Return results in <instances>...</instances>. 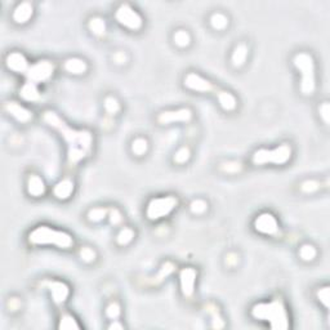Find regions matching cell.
<instances>
[{
  "label": "cell",
  "mask_w": 330,
  "mask_h": 330,
  "mask_svg": "<svg viewBox=\"0 0 330 330\" xmlns=\"http://www.w3.org/2000/svg\"><path fill=\"white\" fill-rule=\"evenodd\" d=\"M4 110L8 112L16 121L21 124H27L32 120V111H30L29 108L25 107L24 105H21L17 101H7L4 103Z\"/></svg>",
  "instance_id": "obj_15"
},
{
  "label": "cell",
  "mask_w": 330,
  "mask_h": 330,
  "mask_svg": "<svg viewBox=\"0 0 330 330\" xmlns=\"http://www.w3.org/2000/svg\"><path fill=\"white\" fill-rule=\"evenodd\" d=\"M75 191V182L71 178H63L53 186V196L57 200H69Z\"/></svg>",
  "instance_id": "obj_17"
},
{
  "label": "cell",
  "mask_w": 330,
  "mask_h": 330,
  "mask_svg": "<svg viewBox=\"0 0 330 330\" xmlns=\"http://www.w3.org/2000/svg\"><path fill=\"white\" fill-rule=\"evenodd\" d=\"M112 59H114V62L116 64H125L126 61H128V57H126V54L124 52H121V50H119V52H116L114 54V57H112Z\"/></svg>",
  "instance_id": "obj_42"
},
{
  "label": "cell",
  "mask_w": 330,
  "mask_h": 330,
  "mask_svg": "<svg viewBox=\"0 0 330 330\" xmlns=\"http://www.w3.org/2000/svg\"><path fill=\"white\" fill-rule=\"evenodd\" d=\"M108 218H110L111 225L114 226H117L123 222V216H121L120 211L119 209H116V208H112V209L108 211Z\"/></svg>",
  "instance_id": "obj_41"
},
{
  "label": "cell",
  "mask_w": 330,
  "mask_h": 330,
  "mask_svg": "<svg viewBox=\"0 0 330 330\" xmlns=\"http://www.w3.org/2000/svg\"><path fill=\"white\" fill-rule=\"evenodd\" d=\"M179 200L174 195L159 196L154 197L147 203L146 207V218L151 222H158L160 219L167 218L177 209Z\"/></svg>",
  "instance_id": "obj_6"
},
{
  "label": "cell",
  "mask_w": 330,
  "mask_h": 330,
  "mask_svg": "<svg viewBox=\"0 0 330 330\" xmlns=\"http://www.w3.org/2000/svg\"><path fill=\"white\" fill-rule=\"evenodd\" d=\"M34 12H35V8L31 2H22L13 9L12 18L17 25H25L31 21V18L34 17Z\"/></svg>",
  "instance_id": "obj_16"
},
{
  "label": "cell",
  "mask_w": 330,
  "mask_h": 330,
  "mask_svg": "<svg viewBox=\"0 0 330 330\" xmlns=\"http://www.w3.org/2000/svg\"><path fill=\"white\" fill-rule=\"evenodd\" d=\"M108 329L110 330H123L124 329V325L121 324V322H119V320H112V322L110 325H108Z\"/></svg>",
  "instance_id": "obj_45"
},
{
  "label": "cell",
  "mask_w": 330,
  "mask_h": 330,
  "mask_svg": "<svg viewBox=\"0 0 330 330\" xmlns=\"http://www.w3.org/2000/svg\"><path fill=\"white\" fill-rule=\"evenodd\" d=\"M250 315L254 320L267 322L274 330H285L290 326L289 313L281 298L255 303L251 307Z\"/></svg>",
  "instance_id": "obj_2"
},
{
  "label": "cell",
  "mask_w": 330,
  "mask_h": 330,
  "mask_svg": "<svg viewBox=\"0 0 330 330\" xmlns=\"http://www.w3.org/2000/svg\"><path fill=\"white\" fill-rule=\"evenodd\" d=\"M44 123L57 130L68 146V165L76 167L85 160L93 150V135L87 129L71 128L57 112L48 110L43 114Z\"/></svg>",
  "instance_id": "obj_1"
},
{
  "label": "cell",
  "mask_w": 330,
  "mask_h": 330,
  "mask_svg": "<svg viewBox=\"0 0 330 330\" xmlns=\"http://www.w3.org/2000/svg\"><path fill=\"white\" fill-rule=\"evenodd\" d=\"M108 217V209L103 207H96L92 208L91 211L88 212L87 219L91 223H100L102 222L103 219Z\"/></svg>",
  "instance_id": "obj_27"
},
{
  "label": "cell",
  "mask_w": 330,
  "mask_h": 330,
  "mask_svg": "<svg viewBox=\"0 0 330 330\" xmlns=\"http://www.w3.org/2000/svg\"><path fill=\"white\" fill-rule=\"evenodd\" d=\"M21 307V301L18 298H11L8 301L9 311H17Z\"/></svg>",
  "instance_id": "obj_44"
},
{
  "label": "cell",
  "mask_w": 330,
  "mask_h": 330,
  "mask_svg": "<svg viewBox=\"0 0 330 330\" xmlns=\"http://www.w3.org/2000/svg\"><path fill=\"white\" fill-rule=\"evenodd\" d=\"M103 107H105V111L107 112L108 115L115 116V115L119 114L120 111V102L117 101L116 97L107 96L105 98V101H103Z\"/></svg>",
  "instance_id": "obj_32"
},
{
  "label": "cell",
  "mask_w": 330,
  "mask_h": 330,
  "mask_svg": "<svg viewBox=\"0 0 330 330\" xmlns=\"http://www.w3.org/2000/svg\"><path fill=\"white\" fill-rule=\"evenodd\" d=\"M293 64L301 75V93L306 97L313 96L316 91V64L312 54L307 52L297 53L293 58Z\"/></svg>",
  "instance_id": "obj_4"
},
{
  "label": "cell",
  "mask_w": 330,
  "mask_h": 330,
  "mask_svg": "<svg viewBox=\"0 0 330 330\" xmlns=\"http://www.w3.org/2000/svg\"><path fill=\"white\" fill-rule=\"evenodd\" d=\"M241 169H243V165L237 161H227V163L221 164V170L225 173H230V174L239 173Z\"/></svg>",
  "instance_id": "obj_37"
},
{
  "label": "cell",
  "mask_w": 330,
  "mask_h": 330,
  "mask_svg": "<svg viewBox=\"0 0 330 330\" xmlns=\"http://www.w3.org/2000/svg\"><path fill=\"white\" fill-rule=\"evenodd\" d=\"M63 69L66 73L71 75L80 76L84 75L88 71V63L85 59L79 58V57H71L63 62Z\"/></svg>",
  "instance_id": "obj_19"
},
{
  "label": "cell",
  "mask_w": 330,
  "mask_h": 330,
  "mask_svg": "<svg viewBox=\"0 0 330 330\" xmlns=\"http://www.w3.org/2000/svg\"><path fill=\"white\" fill-rule=\"evenodd\" d=\"M317 295V299L320 301V303H322V306L325 308L329 307V298H330V293H329V287H322L317 290L316 293Z\"/></svg>",
  "instance_id": "obj_39"
},
{
  "label": "cell",
  "mask_w": 330,
  "mask_h": 330,
  "mask_svg": "<svg viewBox=\"0 0 330 330\" xmlns=\"http://www.w3.org/2000/svg\"><path fill=\"white\" fill-rule=\"evenodd\" d=\"M217 100H218L221 108L227 112L234 111L235 108L237 107L236 97L228 91H219L218 93H217Z\"/></svg>",
  "instance_id": "obj_22"
},
{
  "label": "cell",
  "mask_w": 330,
  "mask_h": 330,
  "mask_svg": "<svg viewBox=\"0 0 330 330\" xmlns=\"http://www.w3.org/2000/svg\"><path fill=\"white\" fill-rule=\"evenodd\" d=\"M105 313L106 317L110 318L111 321L112 320H117V318L120 317V313H121V307H120V304L117 303L116 301L110 302V303L107 304V307H106Z\"/></svg>",
  "instance_id": "obj_34"
},
{
  "label": "cell",
  "mask_w": 330,
  "mask_h": 330,
  "mask_svg": "<svg viewBox=\"0 0 330 330\" xmlns=\"http://www.w3.org/2000/svg\"><path fill=\"white\" fill-rule=\"evenodd\" d=\"M253 227L258 234L265 236H278L280 234V225L274 214L269 212H263L255 217Z\"/></svg>",
  "instance_id": "obj_9"
},
{
  "label": "cell",
  "mask_w": 330,
  "mask_h": 330,
  "mask_svg": "<svg viewBox=\"0 0 330 330\" xmlns=\"http://www.w3.org/2000/svg\"><path fill=\"white\" fill-rule=\"evenodd\" d=\"M175 270V265L172 262H165L161 266V269L159 270L158 275L156 276H154V278H151V280H149V284L150 285H159L160 283H163L165 279L169 276L170 274H173V271Z\"/></svg>",
  "instance_id": "obj_25"
},
{
  "label": "cell",
  "mask_w": 330,
  "mask_h": 330,
  "mask_svg": "<svg viewBox=\"0 0 330 330\" xmlns=\"http://www.w3.org/2000/svg\"><path fill=\"white\" fill-rule=\"evenodd\" d=\"M80 259L84 263H93L97 259V253L91 246H83L79 251Z\"/></svg>",
  "instance_id": "obj_35"
},
{
  "label": "cell",
  "mask_w": 330,
  "mask_h": 330,
  "mask_svg": "<svg viewBox=\"0 0 330 330\" xmlns=\"http://www.w3.org/2000/svg\"><path fill=\"white\" fill-rule=\"evenodd\" d=\"M27 240L31 245H54L59 249H70L75 244L74 237L69 232L45 225L38 226L30 231Z\"/></svg>",
  "instance_id": "obj_3"
},
{
  "label": "cell",
  "mask_w": 330,
  "mask_h": 330,
  "mask_svg": "<svg viewBox=\"0 0 330 330\" xmlns=\"http://www.w3.org/2000/svg\"><path fill=\"white\" fill-rule=\"evenodd\" d=\"M320 188V183L315 179H306L304 182L301 183V190L304 193H312Z\"/></svg>",
  "instance_id": "obj_38"
},
{
  "label": "cell",
  "mask_w": 330,
  "mask_h": 330,
  "mask_svg": "<svg viewBox=\"0 0 330 330\" xmlns=\"http://www.w3.org/2000/svg\"><path fill=\"white\" fill-rule=\"evenodd\" d=\"M88 29L94 36H98V38L105 36L106 32H107V25H106L105 18L100 17V16L92 17L88 22Z\"/></svg>",
  "instance_id": "obj_23"
},
{
  "label": "cell",
  "mask_w": 330,
  "mask_h": 330,
  "mask_svg": "<svg viewBox=\"0 0 330 330\" xmlns=\"http://www.w3.org/2000/svg\"><path fill=\"white\" fill-rule=\"evenodd\" d=\"M190 211H191V213L196 214V216L204 214L205 212L208 211V203L205 202L204 199L192 200L190 204Z\"/></svg>",
  "instance_id": "obj_36"
},
{
  "label": "cell",
  "mask_w": 330,
  "mask_h": 330,
  "mask_svg": "<svg viewBox=\"0 0 330 330\" xmlns=\"http://www.w3.org/2000/svg\"><path fill=\"white\" fill-rule=\"evenodd\" d=\"M249 56V47L245 43H240L235 47L234 52L231 54V62L235 69L243 68L246 63V59Z\"/></svg>",
  "instance_id": "obj_21"
},
{
  "label": "cell",
  "mask_w": 330,
  "mask_h": 330,
  "mask_svg": "<svg viewBox=\"0 0 330 330\" xmlns=\"http://www.w3.org/2000/svg\"><path fill=\"white\" fill-rule=\"evenodd\" d=\"M173 41L177 47L179 48H187L191 44L192 39H191L190 32L187 31V30L179 29L173 34Z\"/></svg>",
  "instance_id": "obj_28"
},
{
  "label": "cell",
  "mask_w": 330,
  "mask_h": 330,
  "mask_svg": "<svg viewBox=\"0 0 330 330\" xmlns=\"http://www.w3.org/2000/svg\"><path fill=\"white\" fill-rule=\"evenodd\" d=\"M237 262H239V255H237L236 253H228V254L226 255V265H227L228 267H235L237 265Z\"/></svg>",
  "instance_id": "obj_43"
},
{
  "label": "cell",
  "mask_w": 330,
  "mask_h": 330,
  "mask_svg": "<svg viewBox=\"0 0 330 330\" xmlns=\"http://www.w3.org/2000/svg\"><path fill=\"white\" fill-rule=\"evenodd\" d=\"M183 84L187 89L197 93H209L214 89L213 84L208 79L196 73H188L183 79Z\"/></svg>",
  "instance_id": "obj_12"
},
{
  "label": "cell",
  "mask_w": 330,
  "mask_h": 330,
  "mask_svg": "<svg viewBox=\"0 0 330 330\" xmlns=\"http://www.w3.org/2000/svg\"><path fill=\"white\" fill-rule=\"evenodd\" d=\"M293 156V149L290 145L281 144L275 149H258L251 156V163L254 165H284L290 161Z\"/></svg>",
  "instance_id": "obj_5"
},
{
  "label": "cell",
  "mask_w": 330,
  "mask_h": 330,
  "mask_svg": "<svg viewBox=\"0 0 330 330\" xmlns=\"http://www.w3.org/2000/svg\"><path fill=\"white\" fill-rule=\"evenodd\" d=\"M298 255L304 262H312L316 258V255H317V250H316V248L312 244H303L299 248Z\"/></svg>",
  "instance_id": "obj_31"
},
{
  "label": "cell",
  "mask_w": 330,
  "mask_h": 330,
  "mask_svg": "<svg viewBox=\"0 0 330 330\" xmlns=\"http://www.w3.org/2000/svg\"><path fill=\"white\" fill-rule=\"evenodd\" d=\"M318 114H320V117L322 119V121H324L326 125H329L330 123V105L329 102H322L321 105L318 106Z\"/></svg>",
  "instance_id": "obj_40"
},
{
  "label": "cell",
  "mask_w": 330,
  "mask_h": 330,
  "mask_svg": "<svg viewBox=\"0 0 330 330\" xmlns=\"http://www.w3.org/2000/svg\"><path fill=\"white\" fill-rule=\"evenodd\" d=\"M209 24H211L212 29L216 30V31H223L228 27L230 18L222 12H214L209 18Z\"/></svg>",
  "instance_id": "obj_24"
},
{
  "label": "cell",
  "mask_w": 330,
  "mask_h": 330,
  "mask_svg": "<svg viewBox=\"0 0 330 330\" xmlns=\"http://www.w3.org/2000/svg\"><path fill=\"white\" fill-rule=\"evenodd\" d=\"M26 190L27 193L32 197H40V196H44V193L47 191V184H45V182L40 175L31 173L27 177Z\"/></svg>",
  "instance_id": "obj_18"
},
{
  "label": "cell",
  "mask_w": 330,
  "mask_h": 330,
  "mask_svg": "<svg viewBox=\"0 0 330 330\" xmlns=\"http://www.w3.org/2000/svg\"><path fill=\"white\" fill-rule=\"evenodd\" d=\"M115 20L117 24L124 29L130 31H140L144 27V18L140 15L137 9L133 8L130 4H120L115 11Z\"/></svg>",
  "instance_id": "obj_7"
},
{
  "label": "cell",
  "mask_w": 330,
  "mask_h": 330,
  "mask_svg": "<svg viewBox=\"0 0 330 330\" xmlns=\"http://www.w3.org/2000/svg\"><path fill=\"white\" fill-rule=\"evenodd\" d=\"M44 287H47L49 290L52 301L57 304V306H62L66 303V301L70 297V287L64 281L61 280H47L43 283Z\"/></svg>",
  "instance_id": "obj_10"
},
{
  "label": "cell",
  "mask_w": 330,
  "mask_h": 330,
  "mask_svg": "<svg viewBox=\"0 0 330 330\" xmlns=\"http://www.w3.org/2000/svg\"><path fill=\"white\" fill-rule=\"evenodd\" d=\"M196 279H197V271L193 267H184L179 272L181 292L184 298H191L193 295Z\"/></svg>",
  "instance_id": "obj_13"
},
{
  "label": "cell",
  "mask_w": 330,
  "mask_h": 330,
  "mask_svg": "<svg viewBox=\"0 0 330 330\" xmlns=\"http://www.w3.org/2000/svg\"><path fill=\"white\" fill-rule=\"evenodd\" d=\"M192 111L190 108L183 107L172 111H163L159 114L158 121L161 125H168L173 123H188L192 119Z\"/></svg>",
  "instance_id": "obj_11"
},
{
  "label": "cell",
  "mask_w": 330,
  "mask_h": 330,
  "mask_svg": "<svg viewBox=\"0 0 330 330\" xmlns=\"http://www.w3.org/2000/svg\"><path fill=\"white\" fill-rule=\"evenodd\" d=\"M20 97L25 101V102H30V103L40 101L41 94H40V91H39L38 84L26 80L20 89Z\"/></svg>",
  "instance_id": "obj_20"
},
{
  "label": "cell",
  "mask_w": 330,
  "mask_h": 330,
  "mask_svg": "<svg viewBox=\"0 0 330 330\" xmlns=\"http://www.w3.org/2000/svg\"><path fill=\"white\" fill-rule=\"evenodd\" d=\"M136 237V231L130 227H123L116 235V243L120 246H126L130 244Z\"/></svg>",
  "instance_id": "obj_29"
},
{
  "label": "cell",
  "mask_w": 330,
  "mask_h": 330,
  "mask_svg": "<svg viewBox=\"0 0 330 330\" xmlns=\"http://www.w3.org/2000/svg\"><path fill=\"white\" fill-rule=\"evenodd\" d=\"M56 66L49 59H39L35 63H32L26 73V80L35 84H43L49 82L54 75Z\"/></svg>",
  "instance_id": "obj_8"
},
{
  "label": "cell",
  "mask_w": 330,
  "mask_h": 330,
  "mask_svg": "<svg viewBox=\"0 0 330 330\" xmlns=\"http://www.w3.org/2000/svg\"><path fill=\"white\" fill-rule=\"evenodd\" d=\"M130 150L133 152V155L138 156V158L146 155L147 151H149V141L144 137L135 138L131 141Z\"/></svg>",
  "instance_id": "obj_26"
},
{
  "label": "cell",
  "mask_w": 330,
  "mask_h": 330,
  "mask_svg": "<svg viewBox=\"0 0 330 330\" xmlns=\"http://www.w3.org/2000/svg\"><path fill=\"white\" fill-rule=\"evenodd\" d=\"M58 329L75 330L80 329V325L78 324V320H76L73 315H70V313H63V315H61V317H59Z\"/></svg>",
  "instance_id": "obj_30"
},
{
  "label": "cell",
  "mask_w": 330,
  "mask_h": 330,
  "mask_svg": "<svg viewBox=\"0 0 330 330\" xmlns=\"http://www.w3.org/2000/svg\"><path fill=\"white\" fill-rule=\"evenodd\" d=\"M191 159V150L190 147L187 146H182L181 149H178L177 151H175L174 154V158H173V160H174V163L179 164V165H182V164H186L188 163V160Z\"/></svg>",
  "instance_id": "obj_33"
},
{
  "label": "cell",
  "mask_w": 330,
  "mask_h": 330,
  "mask_svg": "<svg viewBox=\"0 0 330 330\" xmlns=\"http://www.w3.org/2000/svg\"><path fill=\"white\" fill-rule=\"evenodd\" d=\"M6 66L12 73L26 75L27 70H29L31 64L29 63V59L26 58L24 53L15 50V52H11L7 54Z\"/></svg>",
  "instance_id": "obj_14"
}]
</instances>
